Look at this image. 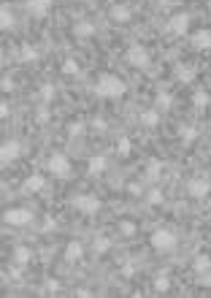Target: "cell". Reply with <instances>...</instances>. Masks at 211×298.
Returning <instances> with one entry per match:
<instances>
[{"instance_id":"cell-37","label":"cell","mask_w":211,"mask_h":298,"mask_svg":"<svg viewBox=\"0 0 211 298\" xmlns=\"http://www.w3.org/2000/svg\"><path fill=\"white\" fill-rule=\"evenodd\" d=\"M3 90H6V92L14 90V79H11V76H6V79H3Z\"/></svg>"},{"instance_id":"cell-20","label":"cell","mask_w":211,"mask_h":298,"mask_svg":"<svg viewBox=\"0 0 211 298\" xmlns=\"http://www.w3.org/2000/svg\"><path fill=\"white\" fill-rule=\"evenodd\" d=\"M54 95H57V87L52 82H46L41 84V90H38V98H41L44 103H49V101H54Z\"/></svg>"},{"instance_id":"cell-8","label":"cell","mask_w":211,"mask_h":298,"mask_svg":"<svg viewBox=\"0 0 211 298\" xmlns=\"http://www.w3.org/2000/svg\"><path fill=\"white\" fill-rule=\"evenodd\" d=\"M168 33H174V36H187V33H190V14H187V11L174 14L168 19Z\"/></svg>"},{"instance_id":"cell-31","label":"cell","mask_w":211,"mask_h":298,"mask_svg":"<svg viewBox=\"0 0 211 298\" xmlns=\"http://www.w3.org/2000/svg\"><path fill=\"white\" fill-rule=\"evenodd\" d=\"M92 249H95V252H108V249H111V238H106V236L95 238V244H92Z\"/></svg>"},{"instance_id":"cell-6","label":"cell","mask_w":211,"mask_h":298,"mask_svg":"<svg viewBox=\"0 0 211 298\" xmlns=\"http://www.w3.org/2000/svg\"><path fill=\"white\" fill-rule=\"evenodd\" d=\"M74 206L82 211V214H87V217H92V214H98V211H100V198L98 195H76L74 198Z\"/></svg>"},{"instance_id":"cell-13","label":"cell","mask_w":211,"mask_h":298,"mask_svg":"<svg viewBox=\"0 0 211 298\" xmlns=\"http://www.w3.org/2000/svg\"><path fill=\"white\" fill-rule=\"evenodd\" d=\"M44 184H46V179L41 174H32V176L24 179V193H41Z\"/></svg>"},{"instance_id":"cell-34","label":"cell","mask_w":211,"mask_h":298,"mask_svg":"<svg viewBox=\"0 0 211 298\" xmlns=\"http://www.w3.org/2000/svg\"><path fill=\"white\" fill-rule=\"evenodd\" d=\"M198 138V128H182V141H195Z\"/></svg>"},{"instance_id":"cell-30","label":"cell","mask_w":211,"mask_h":298,"mask_svg":"<svg viewBox=\"0 0 211 298\" xmlns=\"http://www.w3.org/2000/svg\"><path fill=\"white\" fill-rule=\"evenodd\" d=\"M208 101H211V98H208V92H203V90H198L195 95H192V103H195V109H206V106H208Z\"/></svg>"},{"instance_id":"cell-7","label":"cell","mask_w":211,"mask_h":298,"mask_svg":"<svg viewBox=\"0 0 211 298\" xmlns=\"http://www.w3.org/2000/svg\"><path fill=\"white\" fill-rule=\"evenodd\" d=\"M19 155H22V144H19L16 138H8V141H3V147H0V163H3V165L16 163Z\"/></svg>"},{"instance_id":"cell-18","label":"cell","mask_w":211,"mask_h":298,"mask_svg":"<svg viewBox=\"0 0 211 298\" xmlns=\"http://www.w3.org/2000/svg\"><path fill=\"white\" fill-rule=\"evenodd\" d=\"M36 60H38V49L32 44H24L19 49V63H36Z\"/></svg>"},{"instance_id":"cell-1","label":"cell","mask_w":211,"mask_h":298,"mask_svg":"<svg viewBox=\"0 0 211 298\" xmlns=\"http://www.w3.org/2000/svg\"><path fill=\"white\" fill-rule=\"evenodd\" d=\"M92 92H95L98 98H122L124 95V82L120 76L106 74V76L98 79V84L92 87Z\"/></svg>"},{"instance_id":"cell-4","label":"cell","mask_w":211,"mask_h":298,"mask_svg":"<svg viewBox=\"0 0 211 298\" xmlns=\"http://www.w3.org/2000/svg\"><path fill=\"white\" fill-rule=\"evenodd\" d=\"M32 217H36V214H32L30 209H8V211H3V222L14 225V228H24V225H30Z\"/></svg>"},{"instance_id":"cell-40","label":"cell","mask_w":211,"mask_h":298,"mask_svg":"<svg viewBox=\"0 0 211 298\" xmlns=\"http://www.w3.org/2000/svg\"><path fill=\"white\" fill-rule=\"evenodd\" d=\"M208 11H211V0H208Z\"/></svg>"},{"instance_id":"cell-9","label":"cell","mask_w":211,"mask_h":298,"mask_svg":"<svg viewBox=\"0 0 211 298\" xmlns=\"http://www.w3.org/2000/svg\"><path fill=\"white\" fill-rule=\"evenodd\" d=\"M187 193H190V198H206L208 193H211V184L206 182V179H190L187 182Z\"/></svg>"},{"instance_id":"cell-36","label":"cell","mask_w":211,"mask_h":298,"mask_svg":"<svg viewBox=\"0 0 211 298\" xmlns=\"http://www.w3.org/2000/svg\"><path fill=\"white\" fill-rule=\"evenodd\" d=\"M122 274H124V276H133V274H136V266H133V263H124V266H122Z\"/></svg>"},{"instance_id":"cell-38","label":"cell","mask_w":211,"mask_h":298,"mask_svg":"<svg viewBox=\"0 0 211 298\" xmlns=\"http://www.w3.org/2000/svg\"><path fill=\"white\" fill-rule=\"evenodd\" d=\"M200 284H206V287H211V271H206V274H200Z\"/></svg>"},{"instance_id":"cell-33","label":"cell","mask_w":211,"mask_h":298,"mask_svg":"<svg viewBox=\"0 0 211 298\" xmlns=\"http://www.w3.org/2000/svg\"><path fill=\"white\" fill-rule=\"evenodd\" d=\"M49 117H52V114H49V109H46V103L41 101V106H38V109H36V119H38V122L44 125V122H49Z\"/></svg>"},{"instance_id":"cell-22","label":"cell","mask_w":211,"mask_h":298,"mask_svg":"<svg viewBox=\"0 0 211 298\" xmlns=\"http://www.w3.org/2000/svg\"><path fill=\"white\" fill-rule=\"evenodd\" d=\"M168 290H170V279H168L166 271H160V274L154 276V293H168Z\"/></svg>"},{"instance_id":"cell-15","label":"cell","mask_w":211,"mask_h":298,"mask_svg":"<svg viewBox=\"0 0 211 298\" xmlns=\"http://www.w3.org/2000/svg\"><path fill=\"white\" fill-rule=\"evenodd\" d=\"M108 17H111V22L124 25V22L130 19V9H128V6H114V9L108 11Z\"/></svg>"},{"instance_id":"cell-16","label":"cell","mask_w":211,"mask_h":298,"mask_svg":"<svg viewBox=\"0 0 211 298\" xmlns=\"http://www.w3.org/2000/svg\"><path fill=\"white\" fill-rule=\"evenodd\" d=\"M106 165H108V160H106L103 155H95V157H90V165H87V168H90L92 176H100L103 171H106Z\"/></svg>"},{"instance_id":"cell-10","label":"cell","mask_w":211,"mask_h":298,"mask_svg":"<svg viewBox=\"0 0 211 298\" xmlns=\"http://www.w3.org/2000/svg\"><path fill=\"white\" fill-rule=\"evenodd\" d=\"M24 9H28L32 17H46V14H49V9H52V0H28Z\"/></svg>"},{"instance_id":"cell-39","label":"cell","mask_w":211,"mask_h":298,"mask_svg":"<svg viewBox=\"0 0 211 298\" xmlns=\"http://www.w3.org/2000/svg\"><path fill=\"white\" fill-rule=\"evenodd\" d=\"M0 117H3V119H6V117H8V103H6V101H3V103H0Z\"/></svg>"},{"instance_id":"cell-3","label":"cell","mask_w":211,"mask_h":298,"mask_svg":"<svg viewBox=\"0 0 211 298\" xmlns=\"http://www.w3.org/2000/svg\"><path fill=\"white\" fill-rule=\"evenodd\" d=\"M124 60H128L133 68H149V52H146V46H141V44H130L128 52H124Z\"/></svg>"},{"instance_id":"cell-35","label":"cell","mask_w":211,"mask_h":298,"mask_svg":"<svg viewBox=\"0 0 211 298\" xmlns=\"http://www.w3.org/2000/svg\"><path fill=\"white\" fill-rule=\"evenodd\" d=\"M168 106H170V98L166 92H160V95H157V109H168Z\"/></svg>"},{"instance_id":"cell-27","label":"cell","mask_w":211,"mask_h":298,"mask_svg":"<svg viewBox=\"0 0 211 298\" xmlns=\"http://www.w3.org/2000/svg\"><path fill=\"white\" fill-rule=\"evenodd\" d=\"M74 30H76V36H78V38H90L92 33H95V25H92V22H78Z\"/></svg>"},{"instance_id":"cell-28","label":"cell","mask_w":211,"mask_h":298,"mask_svg":"<svg viewBox=\"0 0 211 298\" xmlns=\"http://www.w3.org/2000/svg\"><path fill=\"white\" fill-rule=\"evenodd\" d=\"M176 76H179V82L190 84V82L195 79V71H192V68H187V65H179V68H176Z\"/></svg>"},{"instance_id":"cell-25","label":"cell","mask_w":211,"mask_h":298,"mask_svg":"<svg viewBox=\"0 0 211 298\" xmlns=\"http://www.w3.org/2000/svg\"><path fill=\"white\" fill-rule=\"evenodd\" d=\"M141 122L146 125V128H154V125L160 122V111H157V109H149V111H144V114H141Z\"/></svg>"},{"instance_id":"cell-29","label":"cell","mask_w":211,"mask_h":298,"mask_svg":"<svg viewBox=\"0 0 211 298\" xmlns=\"http://www.w3.org/2000/svg\"><path fill=\"white\" fill-rule=\"evenodd\" d=\"M60 290H62L60 279H46V284H44V295H57Z\"/></svg>"},{"instance_id":"cell-12","label":"cell","mask_w":211,"mask_h":298,"mask_svg":"<svg viewBox=\"0 0 211 298\" xmlns=\"http://www.w3.org/2000/svg\"><path fill=\"white\" fill-rule=\"evenodd\" d=\"M162 160H152L149 165H146V184H157L160 182V176H162Z\"/></svg>"},{"instance_id":"cell-26","label":"cell","mask_w":211,"mask_h":298,"mask_svg":"<svg viewBox=\"0 0 211 298\" xmlns=\"http://www.w3.org/2000/svg\"><path fill=\"white\" fill-rule=\"evenodd\" d=\"M84 130H87V122H84V119H76V122L68 125V136H70V138L84 136Z\"/></svg>"},{"instance_id":"cell-21","label":"cell","mask_w":211,"mask_h":298,"mask_svg":"<svg viewBox=\"0 0 211 298\" xmlns=\"http://www.w3.org/2000/svg\"><path fill=\"white\" fill-rule=\"evenodd\" d=\"M146 203H149V206H162V203H166L162 190H160V187H152L149 193H146Z\"/></svg>"},{"instance_id":"cell-14","label":"cell","mask_w":211,"mask_h":298,"mask_svg":"<svg viewBox=\"0 0 211 298\" xmlns=\"http://www.w3.org/2000/svg\"><path fill=\"white\" fill-rule=\"evenodd\" d=\"M0 28L3 30L16 28V17H14V11H11V6H3V9H0Z\"/></svg>"},{"instance_id":"cell-24","label":"cell","mask_w":211,"mask_h":298,"mask_svg":"<svg viewBox=\"0 0 211 298\" xmlns=\"http://www.w3.org/2000/svg\"><path fill=\"white\" fill-rule=\"evenodd\" d=\"M62 76H82V68H78V63L74 57H68L62 63Z\"/></svg>"},{"instance_id":"cell-32","label":"cell","mask_w":211,"mask_h":298,"mask_svg":"<svg viewBox=\"0 0 211 298\" xmlns=\"http://www.w3.org/2000/svg\"><path fill=\"white\" fill-rule=\"evenodd\" d=\"M116 152H120L122 157H128L130 152H133V144H130V138H120V141H116Z\"/></svg>"},{"instance_id":"cell-19","label":"cell","mask_w":211,"mask_h":298,"mask_svg":"<svg viewBox=\"0 0 211 298\" xmlns=\"http://www.w3.org/2000/svg\"><path fill=\"white\" fill-rule=\"evenodd\" d=\"M192 268L198 271V274H206V271H211V257L208 255H195Z\"/></svg>"},{"instance_id":"cell-17","label":"cell","mask_w":211,"mask_h":298,"mask_svg":"<svg viewBox=\"0 0 211 298\" xmlns=\"http://www.w3.org/2000/svg\"><path fill=\"white\" fill-rule=\"evenodd\" d=\"M82 241H70L68 247H65V260H70V263H76V260H82Z\"/></svg>"},{"instance_id":"cell-11","label":"cell","mask_w":211,"mask_h":298,"mask_svg":"<svg viewBox=\"0 0 211 298\" xmlns=\"http://www.w3.org/2000/svg\"><path fill=\"white\" fill-rule=\"evenodd\" d=\"M192 46L198 52H206V49H211V33L208 30H198V33H192Z\"/></svg>"},{"instance_id":"cell-2","label":"cell","mask_w":211,"mask_h":298,"mask_svg":"<svg viewBox=\"0 0 211 298\" xmlns=\"http://www.w3.org/2000/svg\"><path fill=\"white\" fill-rule=\"evenodd\" d=\"M152 247H154L157 252H176L179 236H176L170 228H157L154 233H152Z\"/></svg>"},{"instance_id":"cell-5","label":"cell","mask_w":211,"mask_h":298,"mask_svg":"<svg viewBox=\"0 0 211 298\" xmlns=\"http://www.w3.org/2000/svg\"><path fill=\"white\" fill-rule=\"evenodd\" d=\"M46 168H49L57 179H68L70 171H74V168H70V160L65 155H52L49 160H46Z\"/></svg>"},{"instance_id":"cell-23","label":"cell","mask_w":211,"mask_h":298,"mask_svg":"<svg viewBox=\"0 0 211 298\" xmlns=\"http://www.w3.org/2000/svg\"><path fill=\"white\" fill-rule=\"evenodd\" d=\"M30 257H32V252H30L28 247H16L14 249V263H16V266H28Z\"/></svg>"}]
</instances>
